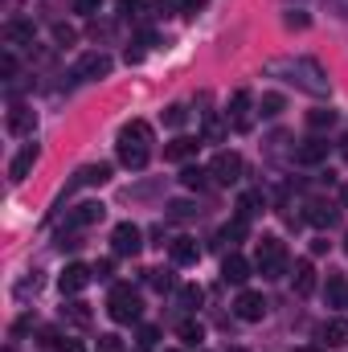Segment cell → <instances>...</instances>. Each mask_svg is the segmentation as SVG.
<instances>
[{
	"mask_svg": "<svg viewBox=\"0 0 348 352\" xmlns=\"http://www.w3.org/2000/svg\"><path fill=\"white\" fill-rule=\"evenodd\" d=\"M226 119H230V127H234V131H246V127L254 123V119H250V94H246V90H238V94L230 98Z\"/></svg>",
	"mask_w": 348,
	"mask_h": 352,
	"instance_id": "9c48e42d",
	"label": "cell"
},
{
	"mask_svg": "<svg viewBox=\"0 0 348 352\" xmlns=\"http://www.w3.org/2000/svg\"><path fill=\"white\" fill-rule=\"evenodd\" d=\"M234 311H238V320L259 324L262 316H266V299H262L259 291H242V295H238V303H234Z\"/></svg>",
	"mask_w": 348,
	"mask_h": 352,
	"instance_id": "ba28073f",
	"label": "cell"
},
{
	"mask_svg": "<svg viewBox=\"0 0 348 352\" xmlns=\"http://www.w3.org/2000/svg\"><path fill=\"white\" fill-rule=\"evenodd\" d=\"M209 173H213L217 184H234V180L242 176V156H238V152H217L213 164H209Z\"/></svg>",
	"mask_w": 348,
	"mask_h": 352,
	"instance_id": "277c9868",
	"label": "cell"
},
{
	"mask_svg": "<svg viewBox=\"0 0 348 352\" xmlns=\"http://www.w3.org/2000/svg\"><path fill=\"white\" fill-rule=\"evenodd\" d=\"M74 8H78V12H98V0H74Z\"/></svg>",
	"mask_w": 348,
	"mask_h": 352,
	"instance_id": "b9f144b4",
	"label": "cell"
},
{
	"mask_svg": "<svg viewBox=\"0 0 348 352\" xmlns=\"http://www.w3.org/2000/svg\"><path fill=\"white\" fill-rule=\"evenodd\" d=\"M287 25H291V29H303V25H307V12H303V8H291V12H287Z\"/></svg>",
	"mask_w": 348,
	"mask_h": 352,
	"instance_id": "ab89813d",
	"label": "cell"
},
{
	"mask_svg": "<svg viewBox=\"0 0 348 352\" xmlns=\"http://www.w3.org/2000/svg\"><path fill=\"white\" fill-rule=\"evenodd\" d=\"M94 352H127L123 349V340H119V336H98V349Z\"/></svg>",
	"mask_w": 348,
	"mask_h": 352,
	"instance_id": "e575fe53",
	"label": "cell"
},
{
	"mask_svg": "<svg viewBox=\"0 0 348 352\" xmlns=\"http://www.w3.org/2000/svg\"><path fill=\"white\" fill-rule=\"evenodd\" d=\"M168 352H176V349H168Z\"/></svg>",
	"mask_w": 348,
	"mask_h": 352,
	"instance_id": "f5cc1de1",
	"label": "cell"
},
{
	"mask_svg": "<svg viewBox=\"0 0 348 352\" xmlns=\"http://www.w3.org/2000/svg\"><path fill=\"white\" fill-rule=\"evenodd\" d=\"M119 164H123V168H144V164H148V144L119 140Z\"/></svg>",
	"mask_w": 348,
	"mask_h": 352,
	"instance_id": "7c38bea8",
	"label": "cell"
},
{
	"mask_svg": "<svg viewBox=\"0 0 348 352\" xmlns=\"http://www.w3.org/2000/svg\"><path fill=\"white\" fill-rule=\"evenodd\" d=\"M107 74H111V58H107V54H83L78 66H74V78H83V82L107 78Z\"/></svg>",
	"mask_w": 348,
	"mask_h": 352,
	"instance_id": "52a82bcc",
	"label": "cell"
},
{
	"mask_svg": "<svg viewBox=\"0 0 348 352\" xmlns=\"http://www.w3.org/2000/svg\"><path fill=\"white\" fill-rule=\"evenodd\" d=\"M74 37H78V33H74L70 25H54V41H62V45H70Z\"/></svg>",
	"mask_w": 348,
	"mask_h": 352,
	"instance_id": "f35d334b",
	"label": "cell"
},
{
	"mask_svg": "<svg viewBox=\"0 0 348 352\" xmlns=\"http://www.w3.org/2000/svg\"><path fill=\"white\" fill-rule=\"evenodd\" d=\"M188 123V107L184 102H173L168 111H164V127H184Z\"/></svg>",
	"mask_w": 348,
	"mask_h": 352,
	"instance_id": "f1b7e54d",
	"label": "cell"
},
{
	"mask_svg": "<svg viewBox=\"0 0 348 352\" xmlns=\"http://www.w3.org/2000/svg\"><path fill=\"white\" fill-rule=\"evenodd\" d=\"M324 295H328V307H348V283L345 278H328V287H324Z\"/></svg>",
	"mask_w": 348,
	"mask_h": 352,
	"instance_id": "603a6c76",
	"label": "cell"
},
{
	"mask_svg": "<svg viewBox=\"0 0 348 352\" xmlns=\"http://www.w3.org/2000/svg\"><path fill=\"white\" fill-rule=\"evenodd\" d=\"M320 340L332 344V349H345L348 344V320H324L320 324Z\"/></svg>",
	"mask_w": 348,
	"mask_h": 352,
	"instance_id": "5bb4252c",
	"label": "cell"
},
{
	"mask_svg": "<svg viewBox=\"0 0 348 352\" xmlns=\"http://www.w3.org/2000/svg\"><path fill=\"white\" fill-rule=\"evenodd\" d=\"M180 303L184 307H197L201 303V287H180Z\"/></svg>",
	"mask_w": 348,
	"mask_h": 352,
	"instance_id": "8d00e7d4",
	"label": "cell"
},
{
	"mask_svg": "<svg viewBox=\"0 0 348 352\" xmlns=\"http://www.w3.org/2000/svg\"><path fill=\"white\" fill-rule=\"evenodd\" d=\"M0 70H4V78H12V70H17V58H12V54H4V62H0Z\"/></svg>",
	"mask_w": 348,
	"mask_h": 352,
	"instance_id": "7bdbcfd3",
	"label": "cell"
},
{
	"mask_svg": "<svg viewBox=\"0 0 348 352\" xmlns=\"http://www.w3.org/2000/svg\"><path fill=\"white\" fill-rule=\"evenodd\" d=\"M135 4H140V0H119V8H123V12H131Z\"/></svg>",
	"mask_w": 348,
	"mask_h": 352,
	"instance_id": "7dc6e473",
	"label": "cell"
},
{
	"mask_svg": "<svg viewBox=\"0 0 348 352\" xmlns=\"http://www.w3.org/2000/svg\"><path fill=\"white\" fill-rule=\"evenodd\" d=\"M156 340H160V328H152V324H148V328H140V349H152Z\"/></svg>",
	"mask_w": 348,
	"mask_h": 352,
	"instance_id": "74e56055",
	"label": "cell"
},
{
	"mask_svg": "<svg viewBox=\"0 0 348 352\" xmlns=\"http://www.w3.org/2000/svg\"><path fill=\"white\" fill-rule=\"evenodd\" d=\"M140 226H131V221H119L115 226V234H111V250L115 254H140Z\"/></svg>",
	"mask_w": 348,
	"mask_h": 352,
	"instance_id": "5b68a950",
	"label": "cell"
},
{
	"mask_svg": "<svg viewBox=\"0 0 348 352\" xmlns=\"http://www.w3.org/2000/svg\"><path fill=\"white\" fill-rule=\"evenodd\" d=\"M307 221H312L316 230H332V226H336V209L324 205V201H312V205H307Z\"/></svg>",
	"mask_w": 348,
	"mask_h": 352,
	"instance_id": "e0dca14e",
	"label": "cell"
},
{
	"mask_svg": "<svg viewBox=\"0 0 348 352\" xmlns=\"http://www.w3.org/2000/svg\"><path fill=\"white\" fill-rule=\"evenodd\" d=\"M197 258H201V246H197L193 238H176L173 242V263L176 266H193Z\"/></svg>",
	"mask_w": 348,
	"mask_h": 352,
	"instance_id": "d6986e66",
	"label": "cell"
},
{
	"mask_svg": "<svg viewBox=\"0 0 348 352\" xmlns=\"http://www.w3.org/2000/svg\"><path fill=\"white\" fill-rule=\"evenodd\" d=\"M332 123H336V111H328V107H316V111H307V127L324 131V127H332Z\"/></svg>",
	"mask_w": 348,
	"mask_h": 352,
	"instance_id": "4316f807",
	"label": "cell"
},
{
	"mask_svg": "<svg viewBox=\"0 0 348 352\" xmlns=\"http://www.w3.org/2000/svg\"><path fill=\"white\" fill-rule=\"evenodd\" d=\"M111 270H115V263H111V258H102V263H94V274H98V278H111Z\"/></svg>",
	"mask_w": 348,
	"mask_h": 352,
	"instance_id": "60d3db41",
	"label": "cell"
},
{
	"mask_svg": "<svg viewBox=\"0 0 348 352\" xmlns=\"http://www.w3.org/2000/svg\"><path fill=\"white\" fill-rule=\"evenodd\" d=\"M90 278H94V266H83V263H70L62 274H58V287H62V295H78L83 287H87Z\"/></svg>",
	"mask_w": 348,
	"mask_h": 352,
	"instance_id": "8992f818",
	"label": "cell"
},
{
	"mask_svg": "<svg viewBox=\"0 0 348 352\" xmlns=\"http://www.w3.org/2000/svg\"><path fill=\"white\" fill-rule=\"evenodd\" d=\"M299 352H316V349H299Z\"/></svg>",
	"mask_w": 348,
	"mask_h": 352,
	"instance_id": "681fc988",
	"label": "cell"
},
{
	"mask_svg": "<svg viewBox=\"0 0 348 352\" xmlns=\"http://www.w3.org/2000/svg\"><path fill=\"white\" fill-rule=\"evenodd\" d=\"M37 156H41V152H37V144H25V148L12 156V164H8V176H12V180H25V176L33 173Z\"/></svg>",
	"mask_w": 348,
	"mask_h": 352,
	"instance_id": "8fae6325",
	"label": "cell"
},
{
	"mask_svg": "<svg viewBox=\"0 0 348 352\" xmlns=\"http://www.w3.org/2000/svg\"><path fill=\"white\" fill-rule=\"evenodd\" d=\"M148 283H152L156 291H173V274H168V270H148Z\"/></svg>",
	"mask_w": 348,
	"mask_h": 352,
	"instance_id": "836d02e7",
	"label": "cell"
},
{
	"mask_svg": "<svg viewBox=\"0 0 348 352\" xmlns=\"http://www.w3.org/2000/svg\"><path fill=\"white\" fill-rule=\"evenodd\" d=\"M345 250H348V238H345Z\"/></svg>",
	"mask_w": 348,
	"mask_h": 352,
	"instance_id": "816d5d0a",
	"label": "cell"
},
{
	"mask_svg": "<svg viewBox=\"0 0 348 352\" xmlns=\"http://www.w3.org/2000/svg\"><path fill=\"white\" fill-rule=\"evenodd\" d=\"M254 266H259L262 278H279V274H287V246H283L279 238H262L259 254H254Z\"/></svg>",
	"mask_w": 348,
	"mask_h": 352,
	"instance_id": "7a4b0ae2",
	"label": "cell"
},
{
	"mask_svg": "<svg viewBox=\"0 0 348 352\" xmlns=\"http://www.w3.org/2000/svg\"><path fill=\"white\" fill-rule=\"evenodd\" d=\"M176 336H180V340H184V344H197V340H201V336H205V332H201V324H197V320H184V324H180V328H176Z\"/></svg>",
	"mask_w": 348,
	"mask_h": 352,
	"instance_id": "4dcf8cb0",
	"label": "cell"
},
{
	"mask_svg": "<svg viewBox=\"0 0 348 352\" xmlns=\"http://www.w3.org/2000/svg\"><path fill=\"white\" fill-rule=\"evenodd\" d=\"M221 135H226V123H221V119H213V115H209V119H205V140H201V144H217V140H221Z\"/></svg>",
	"mask_w": 348,
	"mask_h": 352,
	"instance_id": "d6a6232c",
	"label": "cell"
},
{
	"mask_svg": "<svg viewBox=\"0 0 348 352\" xmlns=\"http://www.w3.org/2000/svg\"><path fill=\"white\" fill-rule=\"evenodd\" d=\"M259 111H262V119H274V115L283 111V94H274V90H270V94H262Z\"/></svg>",
	"mask_w": 348,
	"mask_h": 352,
	"instance_id": "f546056e",
	"label": "cell"
},
{
	"mask_svg": "<svg viewBox=\"0 0 348 352\" xmlns=\"http://www.w3.org/2000/svg\"><path fill=\"white\" fill-rule=\"evenodd\" d=\"M168 217H176V221L193 217V205H188V201H173V205H168Z\"/></svg>",
	"mask_w": 348,
	"mask_h": 352,
	"instance_id": "d590c367",
	"label": "cell"
},
{
	"mask_svg": "<svg viewBox=\"0 0 348 352\" xmlns=\"http://www.w3.org/2000/svg\"><path fill=\"white\" fill-rule=\"evenodd\" d=\"M8 41H29V45H33V25L12 21V25H8Z\"/></svg>",
	"mask_w": 348,
	"mask_h": 352,
	"instance_id": "1f68e13d",
	"label": "cell"
},
{
	"mask_svg": "<svg viewBox=\"0 0 348 352\" xmlns=\"http://www.w3.org/2000/svg\"><path fill=\"white\" fill-rule=\"evenodd\" d=\"M328 140H320V135H312V140H303L299 148H295V160L299 164H320V160H328Z\"/></svg>",
	"mask_w": 348,
	"mask_h": 352,
	"instance_id": "30bf717a",
	"label": "cell"
},
{
	"mask_svg": "<svg viewBox=\"0 0 348 352\" xmlns=\"http://www.w3.org/2000/svg\"><path fill=\"white\" fill-rule=\"evenodd\" d=\"M62 320H66V324H74V328H90V320H94V316H90V307L83 303V299H70V303L62 307Z\"/></svg>",
	"mask_w": 348,
	"mask_h": 352,
	"instance_id": "44dd1931",
	"label": "cell"
},
{
	"mask_svg": "<svg viewBox=\"0 0 348 352\" xmlns=\"http://www.w3.org/2000/svg\"><path fill=\"white\" fill-rule=\"evenodd\" d=\"M209 168H193V164H188V168H184V173H180V184H184V188H205V184H209Z\"/></svg>",
	"mask_w": 348,
	"mask_h": 352,
	"instance_id": "484cf974",
	"label": "cell"
},
{
	"mask_svg": "<svg viewBox=\"0 0 348 352\" xmlns=\"http://www.w3.org/2000/svg\"><path fill=\"white\" fill-rule=\"evenodd\" d=\"M173 8H184V12H193V8H201V0H168Z\"/></svg>",
	"mask_w": 348,
	"mask_h": 352,
	"instance_id": "f6af8a7d",
	"label": "cell"
},
{
	"mask_svg": "<svg viewBox=\"0 0 348 352\" xmlns=\"http://www.w3.org/2000/svg\"><path fill=\"white\" fill-rule=\"evenodd\" d=\"M119 140H135V144H152V127L144 123V119H131L123 131H119Z\"/></svg>",
	"mask_w": 348,
	"mask_h": 352,
	"instance_id": "cb8c5ba5",
	"label": "cell"
},
{
	"mask_svg": "<svg viewBox=\"0 0 348 352\" xmlns=\"http://www.w3.org/2000/svg\"><path fill=\"white\" fill-rule=\"evenodd\" d=\"M221 278L234 283V287H246V278H250V263H246L242 254H226V263H221Z\"/></svg>",
	"mask_w": 348,
	"mask_h": 352,
	"instance_id": "4fadbf2b",
	"label": "cell"
},
{
	"mask_svg": "<svg viewBox=\"0 0 348 352\" xmlns=\"http://www.w3.org/2000/svg\"><path fill=\"white\" fill-rule=\"evenodd\" d=\"M107 311H111V320H115V324H135L144 307H140V295H135L131 287H123V283H119V287H111Z\"/></svg>",
	"mask_w": 348,
	"mask_h": 352,
	"instance_id": "3957f363",
	"label": "cell"
},
{
	"mask_svg": "<svg viewBox=\"0 0 348 352\" xmlns=\"http://www.w3.org/2000/svg\"><path fill=\"white\" fill-rule=\"evenodd\" d=\"M33 127H37V115H33L29 107H12V111H8V131H12V135H29Z\"/></svg>",
	"mask_w": 348,
	"mask_h": 352,
	"instance_id": "2e32d148",
	"label": "cell"
},
{
	"mask_svg": "<svg viewBox=\"0 0 348 352\" xmlns=\"http://www.w3.org/2000/svg\"><path fill=\"white\" fill-rule=\"evenodd\" d=\"M262 205H266V197H262V188H250V192H242V201H238V217H254V213H262Z\"/></svg>",
	"mask_w": 348,
	"mask_h": 352,
	"instance_id": "7402d4cb",
	"label": "cell"
},
{
	"mask_svg": "<svg viewBox=\"0 0 348 352\" xmlns=\"http://www.w3.org/2000/svg\"><path fill=\"white\" fill-rule=\"evenodd\" d=\"M107 176H111V164H87V168L78 173V180H74V184H102Z\"/></svg>",
	"mask_w": 348,
	"mask_h": 352,
	"instance_id": "d4e9b609",
	"label": "cell"
},
{
	"mask_svg": "<svg viewBox=\"0 0 348 352\" xmlns=\"http://www.w3.org/2000/svg\"><path fill=\"white\" fill-rule=\"evenodd\" d=\"M197 148H201V140H188V135H176L173 144L164 148V156L176 160V164H184V160H193L197 156Z\"/></svg>",
	"mask_w": 348,
	"mask_h": 352,
	"instance_id": "9a60e30c",
	"label": "cell"
},
{
	"mask_svg": "<svg viewBox=\"0 0 348 352\" xmlns=\"http://www.w3.org/2000/svg\"><path fill=\"white\" fill-rule=\"evenodd\" d=\"M270 70H287V74H291V82H299L307 94H328V74H324V66H316V62H307V58L274 62Z\"/></svg>",
	"mask_w": 348,
	"mask_h": 352,
	"instance_id": "6da1fadb",
	"label": "cell"
},
{
	"mask_svg": "<svg viewBox=\"0 0 348 352\" xmlns=\"http://www.w3.org/2000/svg\"><path fill=\"white\" fill-rule=\"evenodd\" d=\"M102 213H107V209H102L98 201H87V205H78V209L70 213V226H74V230H83V226H94V221H102Z\"/></svg>",
	"mask_w": 348,
	"mask_h": 352,
	"instance_id": "ac0fdd59",
	"label": "cell"
},
{
	"mask_svg": "<svg viewBox=\"0 0 348 352\" xmlns=\"http://www.w3.org/2000/svg\"><path fill=\"white\" fill-rule=\"evenodd\" d=\"M62 352H87V349H83V340H62Z\"/></svg>",
	"mask_w": 348,
	"mask_h": 352,
	"instance_id": "bcb514c9",
	"label": "cell"
},
{
	"mask_svg": "<svg viewBox=\"0 0 348 352\" xmlns=\"http://www.w3.org/2000/svg\"><path fill=\"white\" fill-rule=\"evenodd\" d=\"M242 238H246V217H234V221H230V226L221 230V242H230V246H238Z\"/></svg>",
	"mask_w": 348,
	"mask_h": 352,
	"instance_id": "83f0119b",
	"label": "cell"
},
{
	"mask_svg": "<svg viewBox=\"0 0 348 352\" xmlns=\"http://www.w3.org/2000/svg\"><path fill=\"white\" fill-rule=\"evenodd\" d=\"M291 283H295V295H312V291H316V266L312 263H295Z\"/></svg>",
	"mask_w": 348,
	"mask_h": 352,
	"instance_id": "ffe728a7",
	"label": "cell"
},
{
	"mask_svg": "<svg viewBox=\"0 0 348 352\" xmlns=\"http://www.w3.org/2000/svg\"><path fill=\"white\" fill-rule=\"evenodd\" d=\"M37 287H41V278H37V274H33V278H25V283H21V287H17V291H21V295H29V291H37Z\"/></svg>",
	"mask_w": 348,
	"mask_h": 352,
	"instance_id": "ee69618b",
	"label": "cell"
},
{
	"mask_svg": "<svg viewBox=\"0 0 348 352\" xmlns=\"http://www.w3.org/2000/svg\"><path fill=\"white\" fill-rule=\"evenodd\" d=\"M230 352H246V349H230Z\"/></svg>",
	"mask_w": 348,
	"mask_h": 352,
	"instance_id": "f907efd6",
	"label": "cell"
},
{
	"mask_svg": "<svg viewBox=\"0 0 348 352\" xmlns=\"http://www.w3.org/2000/svg\"><path fill=\"white\" fill-rule=\"evenodd\" d=\"M340 201H345V205H348V184H345V188H340Z\"/></svg>",
	"mask_w": 348,
	"mask_h": 352,
	"instance_id": "c3c4849f",
	"label": "cell"
}]
</instances>
